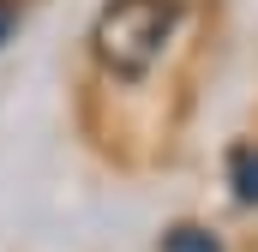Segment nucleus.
Returning <instances> with one entry per match:
<instances>
[{
  "instance_id": "nucleus-1",
  "label": "nucleus",
  "mask_w": 258,
  "mask_h": 252,
  "mask_svg": "<svg viewBox=\"0 0 258 252\" xmlns=\"http://www.w3.org/2000/svg\"><path fill=\"white\" fill-rule=\"evenodd\" d=\"M174 18H180V0H108L96 12V30H90L96 60L120 78L150 72L174 36Z\"/></svg>"
},
{
  "instance_id": "nucleus-2",
  "label": "nucleus",
  "mask_w": 258,
  "mask_h": 252,
  "mask_svg": "<svg viewBox=\"0 0 258 252\" xmlns=\"http://www.w3.org/2000/svg\"><path fill=\"white\" fill-rule=\"evenodd\" d=\"M228 186L240 204H258V150L252 144H240L234 156H228Z\"/></svg>"
},
{
  "instance_id": "nucleus-3",
  "label": "nucleus",
  "mask_w": 258,
  "mask_h": 252,
  "mask_svg": "<svg viewBox=\"0 0 258 252\" xmlns=\"http://www.w3.org/2000/svg\"><path fill=\"white\" fill-rule=\"evenodd\" d=\"M162 252H222V246H216L204 228H174V234L162 240Z\"/></svg>"
},
{
  "instance_id": "nucleus-4",
  "label": "nucleus",
  "mask_w": 258,
  "mask_h": 252,
  "mask_svg": "<svg viewBox=\"0 0 258 252\" xmlns=\"http://www.w3.org/2000/svg\"><path fill=\"white\" fill-rule=\"evenodd\" d=\"M12 36V0H0V42Z\"/></svg>"
}]
</instances>
